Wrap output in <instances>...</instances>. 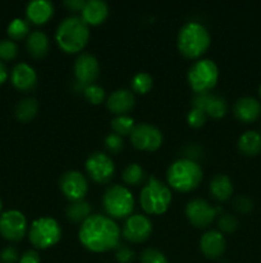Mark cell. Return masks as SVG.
Segmentation results:
<instances>
[{
    "mask_svg": "<svg viewBox=\"0 0 261 263\" xmlns=\"http://www.w3.org/2000/svg\"><path fill=\"white\" fill-rule=\"evenodd\" d=\"M78 236L84 248L101 253L117 248L120 240V229L110 217L95 213L82 222Z\"/></svg>",
    "mask_w": 261,
    "mask_h": 263,
    "instance_id": "1",
    "label": "cell"
},
{
    "mask_svg": "<svg viewBox=\"0 0 261 263\" xmlns=\"http://www.w3.org/2000/svg\"><path fill=\"white\" fill-rule=\"evenodd\" d=\"M55 39L58 45L67 53L81 51L89 43V25L77 15L64 18L56 28Z\"/></svg>",
    "mask_w": 261,
    "mask_h": 263,
    "instance_id": "2",
    "label": "cell"
},
{
    "mask_svg": "<svg viewBox=\"0 0 261 263\" xmlns=\"http://www.w3.org/2000/svg\"><path fill=\"white\" fill-rule=\"evenodd\" d=\"M210 33L199 21L186 22L177 36L179 51L187 58H199L210 46Z\"/></svg>",
    "mask_w": 261,
    "mask_h": 263,
    "instance_id": "3",
    "label": "cell"
},
{
    "mask_svg": "<svg viewBox=\"0 0 261 263\" xmlns=\"http://www.w3.org/2000/svg\"><path fill=\"white\" fill-rule=\"evenodd\" d=\"M201 166L192 158H179L166 170L169 185L178 192H191L202 181Z\"/></svg>",
    "mask_w": 261,
    "mask_h": 263,
    "instance_id": "4",
    "label": "cell"
},
{
    "mask_svg": "<svg viewBox=\"0 0 261 263\" xmlns=\"http://www.w3.org/2000/svg\"><path fill=\"white\" fill-rule=\"evenodd\" d=\"M140 203L143 211L150 215H161L171 203V192L168 185L151 176L140 194Z\"/></svg>",
    "mask_w": 261,
    "mask_h": 263,
    "instance_id": "5",
    "label": "cell"
},
{
    "mask_svg": "<svg viewBox=\"0 0 261 263\" xmlns=\"http://www.w3.org/2000/svg\"><path fill=\"white\" fill-rule=\"evenodd\" d=\"M219 79V69L216 63L209 58H202L194 62L187 72L189 86L196 94L209 92L216 85Z\"/></svg>",
    "mask_w": 261,
    "mask_h": 263,
    "instance_id": "6",
    "label": "cell"
},
{
    "mask_svg": "<svg viewBox=\"0 0 261 263\" xmlns=\"http://www.w3.org/2000/svg\"><path fill=\"white\" fill-rule=\"evenodd\" d=\"M102 205L109 216L123 218L130 216L135 207V199L128 187L114 184L107 186L105 190L102 195Z\"/></svg>",
    "mask_w": 261,
    "mask_h": 263,
    "instance_id": "7",
    "label": "cell"
},
{
    "mask_svg": "<svg viewBox=\"0 0 261 263\" xmlns=\"http://www.w3.org/2000/svg\"><path fill=\"white\" fill-rule=\"evenodd\" d=\"M28 238L36 248L45 249L53 247L61 238L60 225L51 217H40L31 223Z\"/></svg>",
    "mask_w": 261,
    "mask_h": 263,
    "instance_id": "8",
    "label": "cell"
},
{
    "mask_svg": "<svg viewBox=\"0 0 261 263\" xmlns=\"http://www.w3.org/2000/svg\"><path fill=\"white\" fill-rule=\"evenodd\" d=\"M130 141L137 149L153 152L163 143V134L151 123H137L130 131Z\"/></svg>",
    "mask_w": 261,
    "mask_h": 263,
    "instance_id": "9",
    "label": "cell"
},
{
    "mask_svg": "<svg viewBox=\"0 0 261 263\" xmlns=\"http://www.w3.org/2000/svg\"><path fill=\"white\" fill-rule=\"evenodd\" d=\"M86 170L94 181L106 184L114 176L115 166L110 156L104 152H95L86 159Z\"/></svg>",
    "mask_w": 261,
    "mask_h": 263,
    "instance_id": "10",
    "label": "cell"
},
{
    "mask_svg": "<svg viewBox=\"0 0 261 263\" xmlns=\"http://www.w3.org/2000/svg\"><path fill=\"white\" fill-rule=\"evenodd\" d=\"M27 233V220L22 212L10 210L0 216V234L10 241H18Z\"/></svg>",
    "mask_w": 261,
    "mask_h": 263,
    "instance_id": "11",
    "label": "cell"
},
{
    "mask_svg": "<svg viewBox=\"0 0 261 263\" xmlns=\"http://www.w3.org/2000/svg\"><path fill=\"white\" fill-rule=\"evenodd\" d=\"M59 186H60L61 193L69 200L77 202V200H83V198L86 197L87 190H89V182L83 174L71 170L61 175L60 180H59Z\"/></svg>",
    "mask_w": 261,
    "mask_h": 263,
    "instance_id": "12",
    "label": "cell"
},
{
    "mask_svg": "<svg viewBox=\"0 0 261 263\" xmlns=\"http://www.w3.org/2000/svg\"><path fill=\"white\" fill-rule=\"evenodd\" d=\"M220 208H214L202 198L191 199L186 205V216L189 222L200 229L207 228L214 221L215 215Z\"/></svg>",
    "mask_w": 261,
    "mask_h": 263,
    "instance_id": "13",
    "label": "cell"
},
{
    "mask_svg": "<svg viewBox=\"0 0 261 263\" xmlns=\"http://www.w3.org/2000/svg\"><path fill=\"white\" fill-rule=\"evenodd\" d=\"M153 233V223L150 218L143 215H130L123 225L122 234L128 241L132 243H142Z\"/></svg>",
    "mask_w": 261,
    "mask_h": 263,
    "instance_id": "14",
    "label": "cell"
},
{
    "mask_svg": "<svg viewBox=\"0 0 261 263\" xmlns=\"http://www.w3.org/2000/svg\"><path fill=\"white\" fill-rule=\"evenodd\" d=\"M100 66L96 57L90 53H81L74 62V74L79 84L91 85L99 77Z\"/></svg>",
    "mask_w": 261,
    "mask_h": 263,
    "instance_id": "15",
    "label": "cell"
},
{
    "mask_svg": "<svg viewBox=\"0 0 261 263\" xmlns=\"http://www.w3.org/2000/svg\"><path fill=\"white\" fill-rule=\"evenodd\" d=\"M192 105L193 108L201 109L212 118H222L225 116L228 110V104L224 98L220 95H212L209 92H201L196 94L192 99Z\"/></svg>",
    "mask_w": 261,
    "mask_h": 263,
    "instance_id": "16",
    "label": "cell"
},
{
    "mask_svg": "<svg viewBox=\"0 0 261 263\" xmlns=\"http://www.w3.org/2000/svg\"><path fill=\"white\" fill-rule=\"evenodd\" d=\"M227 241L223 234L217 230H209L200 239V249L202 254L210 259L219 258L225 251Z\"/></svg>",
    "mask_w": 261,
    "mask_h": 263,
    "instance_id": "17",
    "label": "cell"
},
{
    "mask_svg": "<svg viewBox=\"0 0 261 263\" xmlns=\"http://www.w3.org/2000/svg\"><path fill=\"white\" fill-rule=\"evenodd\" d=\"M10 80L18 90L30 91L37 84V73L27 63H18L13 67Z\"/></svg>",
    "mask_w": 261,
    "mask_h": 263,
    "instance_id": "18",
    "label": "cell"
},
{
    "mask_svg": "<svg viewBox=\"0 0 261 263\" xmlns=\"http://www.w3.org/2000/svg\"><path fill=\"white\" fill-rule=\"evenodd\" d=\"M136 98L130 90L118 89L113 91L106 99V107L110 112L115 113L117 116H122L132 110L135 107Z\"/></svg>",
    "mask_w": 261,
    "mask_h": 263,
    "instance_id": "19",
    "label": "cell"
},
{
    "mask_svg": "<svg viewBox=\"0 0 261 263\" xmlns=\"http://www.w3.org/2000/svg\"><path fill=\"white\" fill-rule=\"evenodd\" d=\"M234 115L242 122H252L260 116L261 104L256 98L242 97L234 103Z\"/></svg>",
    "mask_w": 261,
    "mask_h": 263,
    "instance_id": "20",
    "label": "cell"
},
{
    "mask_svg": "<svg viewBox=\"0 0 261 263\" xmlns=\"http://www.w3.org/2000/svg\"><path fill=\"white\" fill-rule=\"evenodd\" d=\"M53 13L54 5L50 0H31L26 7V15L36 25L45 23Z\"/></svg>",
    "mask_w": 261,
    "mask_h": 263,
    "instance_id": "21",
    "label": "cell"
},
{
    "mask_svg": "<svg viewBox=\"0 0 261 263\" xmlns=\"http://www.w3.org/2000/svg\"><path fill=\"white\" fill-rule=\"evenodd\" d=\"M109 13V8L104 0H87L82 9V20L87 25H99L104 22Z\"/></svg>",
    "mask_w": 261,
    "mask_h": 263,
    "instance_id": "22",
    "label": "cell"
},
{
    "mask_svg": "<svg viewBox=\"0 0 261 263\" xmlns=\"http://www.w3.org/2000/svg\"><path fill=\"white\" fill-rule=\"evenodd\" d=\"M26 46H27L31 55L35 57V58H42L48 54L50 43H49V37L45 32L36 30L28 33Z\"/></svg>",
    "mask_w": 261,
    "mask_h": 263,
    "instance_id": "23",
    "label": "cell"
},
{
    "mask_svg": "<svg viewBox=\"0 0 261 263\" xmlns=\"http://www.w3.org/2000/svg\"><path fill=\"white\" fill-rule=\"evenodd\" d=\"M238 148L246 156H256L261 152V134L256 130L245 131L238 139Z\"/></svg>",
    "mask_w": 261,
    "mask_h": 263,
    "instance_id": "24",
    "label": "cell"
},
{
    "mask_svg": "<svg viewBox=\"0 0 261 263\" xmlns=\"http://www.w3.org/2000/svg\"><path fill=\"white\" fill-rule=\"evenodd\" d=\"M210 192L216 199L227 200L233 194V184L227 175L219 174L210 181Z\"/></svg>",
    "mask_w": 261,
    "mask_h": 263,
    "instance_id": "25",
    "label": "cell"
},
{
    "mask_svg": "<svg viewBox=\"0 0 261 263\" xmlns=\"http://www.w3.org/2000/svg\"><path fill=\"white\" fill-rule=\"evenodd\" d=\"M66 215L72 222H83L91 216V204L86 200H77L72 202L66 208Z\"/></svg>",
    "mask_w": 261,
    "mask_h": 263,
    "instance_id": "26",
    "label": "cell"
},
{
    "mask_svg": "<svg viewBox=\"0 0 261 263\" xmlns=\"http://www.w3.org/2000/svg\"><path fill=\"white\" fill-rule=\"evenodd\" d=\"M38 110V103L35 98H25L19 100L14 108L15 117L22 122H28L36 116Z\"/></svg>",
    "mask_w": 261,
    "mask_h": 263,
    "instance_id": "27",
    "label": "cell"
},
{
    "mask_svg": "<svg viewBox=\"0 0 261 263\" xmlns=\"http://www.w3.org/2000/svg\"><path fill=\"white\" fill-rule=\"evenodd\" d=\"M133 127H135V120L130 116H115L112 120V128L114 130L115 134H118L120 136L130 134Z\"/></svg>",
    "mask_w": 261,
    "mask_h": 263,
    "instance_id": "28",
    "label": "cell"
},
{
    "mask_svg": "<svg viewBox=\"0 0 261 263\" xmlns=\"http://www.w3.org/2000/svg\"><path fill=\"white\" fill-rule=\"evenodd\" d=\"M153 76L147 72H138L132 77V90L138 94H145L153 87Z\"/></svg>",
    "mask_w": 261,
    "mask_h": 263,
    "instance_id": "29",
    "label": "cell"
},
{
    "mask_svg": "<svg viewBox=\"0 0 261 263\" xmlns=\"http://www.w3.org/2000/svg\"><path fill=\"white\" fill-rule=\"evenodd\" d=\"M143 168L138 163H130L123 171L122 177L125 184L128 185H138L143 180Z\"/></svg>",
    "mask_w": 261,
    "mask_h": 263,
    "instance_id": "30",
    "label": "cell"
},
{
    "mask_svg": "<svg viewBox=\"0 0 261 263\" xmlns=\"http://www.w3.org/2000/svg\"><path fill=\"white\" fill-rule=\"evenodd\" d=\"M28 31H30V25L22 18H14L8 26V35L12 40H20L28 35Z\"/></svg>",
    "mask_w": 261,
    "mask_h": 263,
    "instance_id": "31",
    "label": "cell"
},
{
    "mask_svg": "<svg viewBox=\"0 0 261 263\" xmlns=\"http://www.w3.org/2000/svg\"><path fill=\"white\" fill-rule=\"evenodd\" d=\"M83 94L84 98H86L90 103H92V104H100L105 98V90L104 87H101L100 85L91 84L87 85V86L84 87Z\"/></svg>",
    "mask_w": 261,
    "mask_h": 263,
    "instance_id": "32",
    "label": "cell"
},
{
    "mask_svg": "<svg viewBox=\"0 0 261 263\" xmlns=\"http://www.w3.org/2000/svg\"><path fill=\"white\" fill-rule=\"evenodd\" d=\"M18 55V46L17 44L9 39H3L0 40V61H10Z\"/></svg>",
    "mask_w": 261,
    "mask_h": 263,
    "instance_id": "33",
    "label": "cell"
},
{
    "mask_svg": "<svg viewBox=\"0 0 261 263\" xmlns=\"http://www.w3.org/2000/svg\"><path fill=\"white\" fill-rule=\"evenodd\" d=\"M141 263H168V259L161 253L160 251L155 248H147L141 253Z\"/></svg>",
    "mask_w": 261,
    "mask_h": 263,
    "instance_id": "34",
    "label": "cell"
},
{
    "mask_svg": "<svg viewBox=\"0 0 261 263\" xmlns=\"http://www.w3.org/2000/svg\"><path fill=\"white\" fill-rule=\"evenodd\" d=\"M217 225H219V229L222 231L232 233V231L237 230L238 226H240V222H238L237 218L233 215H230V213H222L219 220H217Z\"/></svg>",
    "mask_w": 261,
    "mask_h": 263,
    "instance_id": "35",
    "label": "cell"
},
{
    "mask_svg": "<svg viewBox=\"0 0 261 263\" xmlns=\"http://www.w3.org/2000/svg\"><path fill=\"white\" fill-rule=\"evenodd\" d=\"M104 145L105 148L107 149V152L110 153H118V152L122 151L123 148V139L122 136L118 135V134H109L106 135L104 140Z\"/></svg>",
    "mask_w": 261,
    "mask_h": 263,
    "instance_id": "36",
    "label": "cell"
},
{
    "mask_svg": "<svg viewBox=\"0 0 261 263\" xmlns=\"http://www.w3.org/2000/svg\"><path fill=\"white\" fill-rule=\"evenodd\" d=\"M187 121L192 127H201L206 122V113L197 108H192L187 115Z\"/></svg>",
    "mask_w": 261,
    "mask_h": 263,
    "instance_id": "37",
    "label": "cell"
},
{
    "mask_svg": "<svg viewBox=\"0 0 261 263\" xmlns=\"http://www.w3.org/2000/svg\"><path fill=\"white\" fill-rule=\"evenodd\" d=\"M135 257V253H133L132 249L129 248L125 244L119 243L115 248V258L119 263H129Z\"/></svg>",
    "mask_w": 261,
    "mask_h": 263,
    "instance_id": "38",
    "label": "cell"
},
{
    "mask_svg": "<svg viewBox=\"0 0 261 263\" xmlns=\"http://www.w3.org/2000/svg\"><path fill=\"white\" fill-rule=\"evenodd\" d=\"M19 254L14 247H7L0 252V263H15L18 262Z\"/></svg>",
    "mask_w": 261,
    "mask_h": 263,
    "instance_id": "39",
    "label": "cell"
},
{
    "mask_svg": "<svg viewBox=\"0 0 261 263\" xmlns=\"http://www.w3.org/2000/svg\"><path fill=\"white\" fill-rule=\"evenodd\" d=\"M234 207L235 210L240 211V212L246 213V212H250V211L252 210L253 203L252 200H251L248 197H246V195H238V197L234 199Z\"/></svg>",
    "mask_w": 261,
    "mask_h": 263,
    "instance_id": "40",
    "label": "cell"
},
{
    "mask_svg": "<svg viewBox=\"0 0 261 263\" xmlns=\"http://www.w3.org/2000/svg\"><path fill=\"white\" fill-rule=\"evenodd\" d=\"M19 263H40V256L36 251H27L20 256Z\"/></svg>",
    "mask_w": 261,
    "mask_h": 263,
    "instance_id": "41",
    "label": "cell"
},
{
    "mask_svg": "<svg viewBox=\"0 0 261 263\" xmlns=\"http://www.w3.org/2000/svg\"><path fill=\"white\" fill-rule=\"evenodd\" d=\"M84 4H86L84 0H64V5L71 10H73V12H77V10H81L82 12Z\"/></svg>",
    "mask_w": 261,
    "mask_h": 263,
    "instance_id": "42",
    "label": "cell"
},
{
    "mask_svg": "<svg viewBox=\"0 0 261 263\" xmlns=\"http://www.w3.org/2000/svg\"><path fill=\"white\" fill-rule=\"evenodd\" d=\"M7 77H8L7 67H5V64L3 63L2 61H0V85H2L5 80H7Z\"/></svg>",
    "mask_w": 261,
    "mask_h": 263,
    "instance_id": "43",
    "label": "cell"
},
{
    "mask_svg": "<svg viewBox=\"0 0 261 263\" xmlns=\"http://www.w3.org/2000/svg\"><path fill=\"white\" fill-rule=\"evenodd\" d=\"M258 92H260V97H261V85H260V87H258Z\"/></svg>",
    "mask_w": 261,
    "mask_h": 263,
    "instance_id": "44",
    "label": "cell"
},
{
    "mask_svg": "<svg viewBox=\"0 0 261 263\" xmlns=\"http://www.w3.org/2000/svg\"><path fill=\"white\" fill-rule=\"evenodd\" d=\"M0 212H2V200H0Z\"/></svg>",
    "mask_w": 261,
    "mask_h": 263,
    "instance_id": "45",
    "label": "cell"
}]
</instances>
